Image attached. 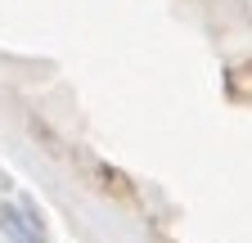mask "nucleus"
I'll list each match as a JSON object with an SVG mask.
<instances>
[{
    "label": "nucleus",
    "mask_w": 252,
    "mask_h": 243,
    "mask_svg": "<svg viewBox=\"0 0 252 243\" xmlns=\"http://www.w3.org/2000/svg\"><path fill=\"white\" fill-rule=\"evenodd\" d=\"M0 234L9 243H50L32 203H0Z\"/></svg>",
    "instance_id": "1"
}]
</instances>
